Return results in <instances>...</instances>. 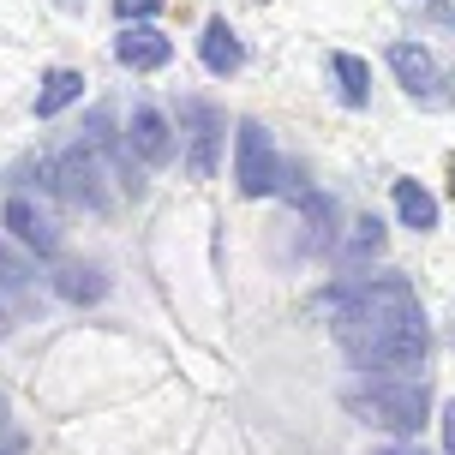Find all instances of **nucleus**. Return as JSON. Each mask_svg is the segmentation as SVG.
<instances>
[{
  "instance_id": "f257e3e1",
  "label": "nucleus",
  "mask_w": 455,
  "mask_h": 455,
  "mask_svg": "<svg viewBox=\"0 0 455 455\" xmlns=\"http://www.w3.org/2000/svg\"><path fill=\"white\" fill-rule=\"evenodd\" d=\"M336 336L360 365L384 378H419L432 360V330L419 318V294L402 275H371L336 294Z\"/></svg>"
},
{
  "instance_id": "f03ea898",
  "label": "nucleus",
  "mask_w": 455,
  "mask_h": 455,
  "mask_svg": "<svg viewBox=\"0 0 455 455\" xmlns=\"http://www.w3.org/2000/svg\"><path fill=\"white\" fill-rule=\"evenodd\" d=\"M354 413H360L365 426H384V432H419L426 426V378H384V384H371L365 395H354Z\"/></svg>"
},
{
  "instance_id": "7ed1b4c3",
  "label": "nucleus",
  "mask_w": 455,
  "mask_h": 455,
  "mask_svg": "<svg viewBox=\"0 0 455 455\" xmlns=\"http://www.w3.org/2000/svg\"><path fill=\"white\" fill-rule=\"evenodd\" d=\"M108 174H120V168H108L102 162V144H72L67 156L54 162V192L67 198V204H78V210H108Z\"/></svg>"
},
{
  "instance_id": "20e7f679",
  "label": "nucleus",
  "mask_w": 455,
  "mask_h": 455,
  "mask_svg": "<svg viewBox=\"0 0 455 455\" xmlns=\"http://www.w3.org/2000/svg\"><path fill=\"white\" fill-rule=\"evenodd\" d=\"M234 180H240V192L246 198H270L282 180V156H275V144L264 138V126L258 120H240L234 126Z\"/></svg>"
},
{
  "instance_id": "39448f33",
  "label": "nucleus",
  "mask_w": 455,
  "mask_h": 455,
  "mask_svg": "<svg viewBox=\"0 0 455 455\" xmlns=\"http://www.w3.org/2000/svg\"><path fill=\"white\" fill-rule=\"evenodd\" d=\"M180 138H186V174L210 180L222 156V108H210L204 96H180Z\"/></svg>"
},
{
  "instance_id": "423d86ee",
  "label": "nucleus",
  "mask_w": 455,
  "mask_h": 455,
  "mask_svg": "<svg viewBox=\"0 0 455 455\" xmlns=\"http://www.w3.org/2000/svg\"><path fill=\"white\" fill-rule=\"evenodd\" d=\"M389 72L402 78V91H408L413 102H426V108L443 102V67H437L419 43H389Z\"/></svg>"
},
{
  "instance_id": "0eeeda50",
  "label": "nucleus",
  "mask_w": 455,
  "mask_h": 455,
  "mask_svg": "<svg viewBox=\"0 0 455 455\" xmlns=\"http://www.w3.org/2000/svg\"><path fill=\"white\" fill-rule=\"evenodd\" d=\"M126 150H132L144 168H162V162L174 156V132H168V120H162L150 102H138L132 120H126Z\"/></svg>"
},
{
  "instance_id": "6e6552de",
  "label": "nucleus",
  "mask_w": 455,
  "mask_h": 455,
  "mask_svg": "<svg viewBox=\"0 0 455 455\" xmlns=\"http://www.w3.org/2000/svg\"><path fill=\"white\" fill-rule=\"evenodd\" d=\"M0 222H6V234H12L24 251H36V258H54V251H60V234H54V222H48V216L30 204V198H6Z\"/></svg>"
},
{
  "instance_id": "1a4fd4ad",
  "label": "nucleus",
  "mask_w": 455,
  "mask_h": 455,
  "mask_svg": "<svg viewBox=\"0 0 455 455\" xmlns=\"http://www.w3.org/2000/svg\"><path fill=\"white\" fill-rule=\"evenodd\" d=\"M114 60H120V67H132V72H156V67H168V60H174V43H168L156 24L144 19V24H126V30H120Z\"/></svg>"
},
{
  "instance_id": "9d476101",
  "label": "nucleus",
  "mask_w": 455,
  "mask_h": 455,
  "mask_svg": "<svg viewBox=\"0 0 455 455\" xmlns=\"http://www.w3.org/2000/svg\"><path fill=\"white\" fill-rule=\"evenodd\" d=\"M198 54H204V67L216 72V78H228V72L246 67V48H240V36L228 30V19H210L204 36H198Z\"/></svg>"
},
{
  "instance_id": "9b49d317",
  "label": "nucleus",
  "mask_w": 455,
  "mask_h": 455,
  "mask_svg": "<svg viewBox=\"0 0 455 455\" xmlns=\"http://www.w3.org/2000/svg\"><path fill=\"white\" fill-rule=\"evenodd\" d=\"M78 96H84V72L54 67L43 78V91H36V120H54V114L67 108V102H78Z\"/></svg>"
},
{
  "instance_id": "f8f14e48",
  "label": "nucleus",
  "mask_w": 455,
  "mask_h": 455,
  "mask_svg": "<svg viewBox=\"0 0 455 455\" xmlns=\"http://www.w3.org/2000/svg\"><path fill=\"white\" fill-rule=\"evenodd\" d=\"M330 72H336V91L347 108H365L371 102V67H365L360 54H330Z\"/></svg>"
},
{
  "instance_id": "ddd939ff",
  "label": "nucleus",
  "mask_w": 455,
  "mask_h": 455,
  "mask_svg": "<svg viewBox=\"0 0 455 455\" xmlns=\"http://www.w3.org/2000/svg\"><path fill=\"white\" fill-rule=\"evenodd\" d=\"M395 216H402V228H437V198L426 192L419 180H395Z\"/></svg>"
},
{
  "instance_id": "4468645a",
  "label": "nucleus",
  "mask_w": 455,
  "mask_h": 455,
  "mask_svg": "<svg viewBox=\"0 0 455 455\" xmlns=\"http://www.w3.org/2000/svg\"><path fill=\"white\" fill-rule=\"evenodd\" d=\"M54 288H60L67 299H102V294H108V282H102L96 270H78V264L54 275Z\"/></svg>"
},
{
  "instance_id": "2eb2a0df",
  "label": "nucleus",
  "mask_w": 455,
  "mask_h": 455,
  "mask_svg": "<svg viewBox=\"0 0 455 455\" xmlns=\"http://www.w3.org/2000/svg\"><path fill=\"white\" fill-rule=\"evenodd\" d=\"M354 251H384V222L378 216H360L354 222Z\"/></svg>"
},
{
  "instance_id": "dca6fc26",
  "label": "nucleus",
  "mask_w": 455,
  "mask_h": 455,
  "mask_svg": "<svg viewBox=\"0 0 455 455\" xmlns=\"http://www.w3.org/2000/svg\"><path fill=\"white\" fill-rule=\"evenodd\" d=\"M114 12H120L126 24H144V19H156V12H162V0H114Z\"/></svg>"
},
{
  "instance_id": "f3484780",
  "label": "nucleus",
  "mask_w": 455,
  "mask_h": 455,
  "mask_svg": "<svg viewBox=\"0 0 455 455\" xmlns=\"http://www.w3.org/2000/svg\"><path fill=\"white\" fill-rule=\"evenodd\" d=\"M0 282H6V288H24V282H30V270H24L6 246H0Z\"/></svg>"
},
{
  "instance_id": "a211bd4d",
  "label": "nucleus",
  "mask_w": 455,
  "mask_h": 455,
  "mask_svg": "<svg viewBox=\"0 0 455 455\" xmlns=\"http://www.w3.org/2000/svg\"><path fill=\"white\" fill-rule=\"evenodd\" d=\"M443 455H455V402L443 408Z\"/></svg>"
},
{
  "instance_id": "6ab92c4d",
  "label": "nucleus",
  "mask_w": 455,
  "mask_h": 455,
  "mask_svg": "<svg viewBox=\"0 0 455 455\" xmlns=\"http://www.w3.org/2000/svg\"><path fill=\"white\" fill-rule=\"evenodd\" d=\"M384 455H419V450H408V443H395V450H384Z\"/></svg>"
},
{
  "instance_id": "aec40b11",
  "label": "nucleus",
  "mask_w": 455,
  "mask_h": 455,
  "mask_svg": "<svg viewBox=\"0 0 455 455\" xmlns=\"http://www.w3.org/2000/svg\"><path fill=\"white\" fill-rule=\"evenodd\" d=\"M60 6H67V12H78V6H84V0H60Z\"/></svg>"
},
{
  "instance_id": "412c9836",
  "label": "nucleus",
  "mask_w": 455,
  "mask_h": 455,
  "mask_svg": "<svg viewBox=\"0 0 455 455\" xmlns=\"http://www.w3.org/2000/svg\"><path fill=\"white\" fill-rule=\"evenodd\" d=\"M0 426H6V402H0Z\"/></svg>"
},
{
  "instance_id": "4be33fe9",
  "label": "nucleus",
  "mask_w": 455,
  "mask_h": 455,
  "mask_svg": "<svg viewBox=\"0 0 455 455\" xmlns=\"http://www.w3.org/2000/svg\"><path fill=\"white\" fill-rule=\"evenodd\" d=\"M450 192H455V174H450Z\"/></svg>"
}]
</instances>
